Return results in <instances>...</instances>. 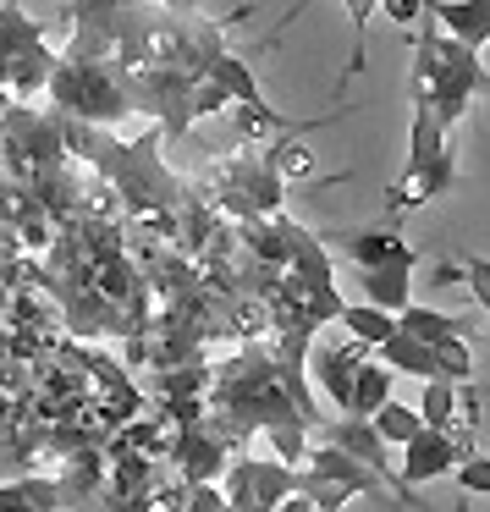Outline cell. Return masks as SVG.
I'll list each match as a JSON object with an SVG mask.
<instances>
[{"label": "cell", "mask_w": 490, "mask_h": 512, "mask_svg": "<svg viewBox=\"0 0 490 512\" xmlns=\"http://www.w3.org/2000/svg\"><path fill=\"white\" fill-rule=\"evenodd\" d=\"M386 397H391V369L380 364V358H364V364H358V375H353V397H347L342 413H353V419H369V413H375Z\"/></svg>", "instance_id": "e0dca14e"}, {"label": "cell", "mask_w": 490, "mask_h": 512, "mask_svg": "<svg viewBox=\"0 0 490 512\" xmlns=\"http://www.w3.org/2000/svg\"><path fill=\"white\" fill-rule=\"evenodd\" d=\"M413 265H419V259H397V265L358 270V292H364V303H369V309H386V314H397L402 303H408Z\"/></svg>", "instance_id": "5bb4252c"}, {"label": "cell", "mask_w": 490, "mask_h": 512, "mask_svg": "<svg viewBox=\"0 0 490 512\" xmlns=\"http://www.w3.org/2000/svg\"><path fill=\"white\" fill-rule=\"evenodd\" d=\"M314 435H320V441H331V446H342L347 457H358V463H364L369 474L391 485V501H402V490H397V468H391V446L375 435V424H369V419H353V413H342L336 424H320Z\"/></svg>", "instance_id": "ba28073f"}, {"label": "cell", "mask_w": 490, "mask_h": 512, "mask_svg": "<svg viewBox=\"0 0 490 512\" xmlns=\"http://www.w3.org/2000/svg\"><path fill=\"white\" fill-rule=\"evenodd\" d=\"M452 474H457V485H463L468 496H490V457H485V452L463 457V463H457Z\"/></svg>", "instance_id": "7402d4cb"}, {"label": "cell", "mask_w": 490, "mask_h": 512, "mask_svg": "<svg viewBox=\"0 0 490 512\" xmlns=\"http://www.w3.org/2000/svg\"><path fill=\"white\" fill-rule=\"evenodd\" d=\"M397 331H408L413 342H424V347H441V342H452V336H463L441 309H419V303H402L397 309Z\"/></svg>", "instance_id": "d6986e66"}, {"label": "cell", "mask_w": 490, "mask_h": 512, "mask_svg": "<svg viewBox=\"0 0 490 512\" xmlns=\"http://www.w3.org/2000/svg\"><path fill=\"white\" fill-rule=\"evenodd\" d=\"M166 12H177V17H188V12H199V0H160Z\"/></svg>", "instance_id": "484cf974"}, {"label": "cell", "mask_w": 490, "mask_h": 512, "mask_svg": "<svg viewBox=\"0 0 490 512\" xmlns=\"http://www.w3.org/2000/svg\"><path fill=\"white\" fill-rule=\"evenodd\" d=\"M474 435H452V430H419L408 446H402V468H397V490L402 501H413L408 485H430V479L452 474L463 457H474Z\"/></svg>", "instance_id": "8992f818"}, {"label": "cell", "mask_w": 490, "mask_h": 512, "mask_svg": "<svg viewBox=\"0 0 490 512\" xmlns=\"http://www.w3.org/2000/svg\"><path fill=\"white\" fill-rule=\"evenodd\" d=\"M226 446L215 441L204 424H188V430H171V446H166V468L182 479V485H215L226 468Z\"/></svg>", "instance_id": "52a82bcc"}, {"label": "cell", "mask_w": 490, "mask_h": 512, "mask_svg": "<svg viewBox=\"0 0 490 512\" xmlns=\"http://www.w3.org/2000/svg\"><path fill=\"white\" fill-rule=\"evenodd\" d=\"M331 243L342 248L347 259H353L358 270H375V265H397V259H419L408 248V237H397L386 226V232H331Z\"/></svg>", "instance_id": "7c38bea8"}, {"label": "cell", "mask_w": 490, "mask_h": 512, "mask_svg": "<svg viewBox=\"0 0 490 512\" xmlns=\"http://www.w3.org/2000/svg\"><path fill=\"white\" fill-rule=\"evenodd\" d=\"M457 177V155L446 144V127L435 122V111L424 100H413L408 116V160H402V182L386 193V210H419V204L441 199Z\"/></svg>", "instance_id": "3957f363"}, {"label": "cell", "mask_w": 490, "mask_h": 512, "mask_svg": "<svg viewBox=\"0 0 490 512\" xmlns=\"http://www.w3.org/2000/svg\"><path fill=\"white\" fill-rule=\"evenodd\" d=\"M369 358V347L364 342H320V347H309V364H303V375H314L320 380V391L336 402V408H347V397H353V375H358V364Z\"/></svg>", "instance_id": "9c48e42d"}, {"label": "cell", "mask_w": 490, "mask_h": 512, "mask_svg": "<svg viewBox=\"0 0 490 512\" xmlns=\"http://www.w3.org/2000/svg\"><path fill=\"white\" fill-rule=\"evenodd\" d=\"M298 468H309L314 479H331V485L353 490V496H386V485H380L358 457H347L342 446H331V441H309V452H303Z\"/></svg>", "instance_id": "30bf717a"}, {"label": "cell", "mask_w": 490, "mask_h": 512, "mask_svg": "<svg viewBox=\"0 0 490 512\" xmlns=\"http://www.w3.org/2000/svg\"><path fill=\"white\" fill-rule=\"evenodd\" d=\"M490 94V67L479 61V50L446 39L441 28L424 17V28H413V67H408V100H424L435 111V122L452 133L468 116V105Z\"/></svg>", "instance_id": "6da1fadb"}, {"label": "cell", "mask_w": 490, "mask_h": 512, "mask_svg": "<svg viewBox=\"0 0 490 512\" xmlns=\"http://www.w3.org/2000/svg\"><path fill=\"white\" fill-rule=\"evenodd\" d=\"M479 6H490V0H479Z\"/></svg>", "instance_id": "4316f807"}, {"label": "cell", "mask_w": 490, "mask_h": 512, "mask_svg": "<svg viewBox=\"0 0 490 512\" xmlns=\"http://www.w3.org/2000/svg\"><path fill=\"white\" fill-rule=\"evenodd\" d=\"M463 281H468V287H474L479 309L490 314V265H485V259H463Z\"/></svg>", "instance_id": "cb8c5ba5"}, {"label": "cell", "mask_w": 490, "mask_h": 512, "mask_svg": "<svg viewBox=\"0 0 490 512\" xmlns=\"http://www.w3.org/2000/svg\"><path fill=\"white\" fill-rule=\"evenodd\" d=\"M50 67H56V45L12 50V56H0V89L6 94H45Z\"/></svg>", "instance_id": "4fadbf2b"}, {"label": "cell", "mask_w": 490, "mask_h": 512, "mask_svg": "<svg viewBox=\"0 0 490 512\" xmlns=\"http://www.w3.org/2000/svg\"><path fill=\"white\" fill-rule=\"evenodd\" d=\"M424 17L468 50L490 45V6H479V0H424Z\"/></svg>", "instance_id": "8fae6325"}, {"label": "cell", "mask_w": 490, "mask_h": 512, "mask_svg": "<svg viewBox=\"0 0 490 512\" xmlns=\"http://www.w3.org/2000/svg\"><path fill=\"white\" fill-rule=\"evenodd\" d=\"M369 424H375V435L386 446H408L413 435L424 430V419H419V408H408V402H397V397H386L375 413H369Z\"/></svg>", "instance_id": "ffe728a7"}, {"label": "cell", "mask_w": 490, "mask_h": 512, "mask_svg": "<svg viewBox=\"0 0 490 512\" xmlns=\"http://www.w3.org/2000/svg\"><path fill=\"white\" fill-rule=\"evenodd\" d=\"M215 485L232 512H276V501L292 496V485H298V468L281 457H226Z\"/></svg>", "instance_id": "5b68a950"}, {"label": "cell", "mask_w": 490, "mask_h": 512, "mask_svg": "<svg viewBox=\"0 0 490 512\" xmlns=\"http://www.w3.org/2000/svg\"><path fill=\"white\" fill-rule=\"evenodd\" d=\"M342 331L353 336V342H364V347H380L391 331H397V314H386V309H369V303H342Z\"/></svg>", "instance_id": "ac0fdd59"}, {"label": "cell", "mask_w": 490, "mask_h": 512, "mask_svg": "<svg viewBox=\"0 0 490 512\" xmlns=\"http://www.w3.org/2000/svg\"><path fill=\"white\" fill-rule=\"evenodd\" d=\"M303 6H309V0H292V12L281 17V28H287L292 17H303ZM342 6H347V23H353V56H347L342 83H353L358 72H364V28H369V17H375V6H380V0H342Z\"/></svg>", "instance_id": "44dd1931"}, {"label": "cell", "mask_w": 490, "mask_h": 512, "mask_svg": "<svg viewBox=\"0 0 490 512\" xmlns=\"http://www.w3.org/2000/svg\"><path fill=\"white\" fill-rule=\"evenodd\" d=\"M276 512H314V501L292 490V496H281V501H276Z\"/></svg>", "instance_id": "d4e9b609"}, {"label": "cell", "mask_w": 490, "mask_h": 512, "mask_svg": "<svg viewBox=\"0 0 490 512\" xmlns=\"http://www.w3.org/2000/svg\"><path fill=\"white\" fill-rule=\"evenodd\" d=\"M204 78H210L215 89H226L232 105H270L265 89H259V78H254V67H248L243 56H232V50H221V56L204 67Z\"/></svg>", "instance_id": "2e32d148"}, {"label": "cell", "mask_w": 490, "mask_h": 512, "mask_svg": "<svg viewBox=\"0 0 490 512\" xmlns=\"http://www.w3.org/2000/svg\"><path fill=\"white\" fill-rule=\"evenodd\" d=\"M221 512H232V507H221Z\"/></svg>", "instance_id": "83f0119b"}, {"label": "cell", "mask_w": 490, "mask_h": 512, "mask_svg": "<svg viewBox=\"0 0 490 512\" xmlns=\"http://www.w3.org/2000/svg\"><path fill=\"white\" fill-rule=\"evenodd\" d=\"M375 12H386L397 28H419L424 23V0H380Z\"/></svg>", "instance_id": "603a6c76"}, {"label": "cell", "mask_w": 490, "mask_h": 512, "mask_svg": "<svg viewBox=\"0 0 490 512\" xmlns=\"http://www.w3.org/2000/svg\"><path fill=\"white\" fill-rule=\"evenodd\" d=\"M45 94L56 100L61 116H72V122H89V127H122V122H133V100H127V83H122V67H116V61H72V56H56Z\"/></svg>", "instance_id": "7a4b0ae2"}, {"label": "cell", "mask_w": 490, "mask_h": 512, "mask_svg": "<svg viewBox=\"0 0 490 512\" xmlns=\"http://www.w3.org/2000/svg\"><path fill=\"white\" fill-rule=\"evenodd\" d=\"M369 353H380V364L391 369V375H413V380H441V364H435V347L413 342L408 331H391L380 347H369Z\"/></svg>", "instance_id": "9a60e30c"}, {"label": "cell", "mask_w": 490, "mask_h": 512, "mask_svg": "<svg viewBox=\"0 0 490 512\" xmlns=\"http://www.w3.org/2000/svg\"><path fill=\"white\" fill-rule=\"evenodd\" d=\"M215 199V210L221 215H237V221H259V215H281V199H287V182L276 177V166H270L259 149H243V155L221 160L210 177V188H204Z\"/></svg>", "instance_id": "277c9868"}]
</instances>
